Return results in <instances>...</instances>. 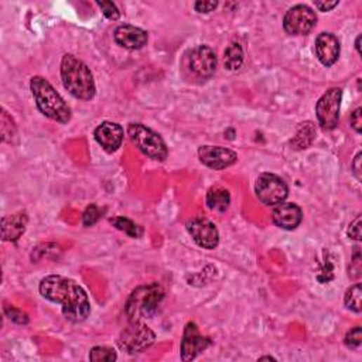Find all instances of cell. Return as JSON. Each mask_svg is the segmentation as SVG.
Returning <instances> with one entry per match:
<instances>
[{"label":"cell","instance_id":"1","mask_svg":"<svg viewBox=\"0 0 362 362\" xmlns=\"http://www.w3.org/2000/svg\"><path fill=\"white\" fill-rule=\"evenodd\" d=\"M39 290L44 299L61 304L64 317L71 323H82L90 314L86 292L69 278L60 275L47 276L40 282Z\"/></svg>","mask_w":362,"mask_h":362},{"label":"cell","instance_id":"2","mask_svg":"<svg viewBox=\"0 0 362 362\" xmlns=\"http://www.w3.org/2000/svg\"><path fill=\"white\" fill-rule=\"evenodd\" d=\"M61 79L68 93L82 101H90L95 97L97 88L90 69L75 55L65 54L61 61Z\"/></svg>","mask_w":362,"mask_h":362},{"label":"cell","instance_id":"3","mask_svg":"<svg viewBox=\"0 0 362 362\" xmlns=\"http://www.w3.org/2000/svg\"><path fill=\"white\" fill-rule=\"evenodd\" d=\"M30 89L39 111L44 116L62 125L71 121V108L47 79L43 76H33Z\"/></svg>","mask_w":362,"mask_h":362},{"label":"cell","instance_id":"4","mask_svg":"<svg viewBox=\"0 0 362 362\" xmlns=\"http://www.w3.org/2000/svg\"><path fill=\"white\" fill-rule=\"evenodd\" d=\"M164 299V290L159 283L140 286L132 292L126 302V316L129 323H138L143 319H152Z\"/></svg>","mask_w":362,"mask_h":362},{"label":"cell","instance_id":"5","mask_svg":"<svg viewBox=\"0 0 362 362\" xmlns=\"http://www.w3.org/2000/svg\"><path fill=\"white\" fill-rule=\"evenodd\" d=\"M128 136L130 142L147 157L163 161L167 159L168 150L159 133L142 123H130L128 126Z\"/></svg>","mask_w":362,"mask_h":362},{"label":"cell","instance_id":"6","mask_svg":"<svg viewBox=\"0 0 362 362\" xmlns=\"http://www.w3.org/2000/svg\"><path fill=\"white\" fill-rule=\"evenodd\" d=\"M255 194L262 204L267 207H275L288 199L289 187L279 175L272 173H262L256 178Z\"/></svg>","mask_w":362,"mask_h":362},{"label":"cell","instance_id":"7","mask_svg":"<svg viewBox=\"0 0 362 362\" xmlns=\"http://www.w3.org/2000/svg\"><path fill=\"white\" fill-rule=\"evenodd\" d=\"M154 340L156 334L147 326L142 324V321H138L130 323V326L121 333L118 347L128 354H136L149 348Z\"/></svg>","mask_w":362,"mask_h":362},{"label":"cell","instance_id":"8","mask_svg":"<svg viewBox=\"0 0 362 362\" xmlns=\"http://www.w3.org/2000/svg\"><path fill=\"white\" fill-rule=\"evenodd\" d=\"M342 100L341 88H331L319 100L316 105V115L323 130H333L338 125L340 107Z\"/></svg>","mask_w":362,"mask_h":362},{"label":"cell","instance_id":"9","mask_svg":"<svg viewBox=\"0 0 362 362\" xmlns=\"http://www.w3.org/2000/svg\"><path fill=\"white\" fill-rule=\"evenodd\" d=\"M317 23V15L306 5H297L288 11L283 19V27L290 36L309 34Z\"/></svg>","mask_w":362,"mask_h":362},{"label":"cell","instance_id":"10","mask_svg":"<svg viewBox=\"0 0 362 362\" xmlns=\"http://www.w3.org/2000/svg\"><path fill=\"white\" fill-rule=\"evenodd\" d=\"M187 65L193 75L208 79L217 69V54L208 46H197L189 53Z\"/></svg>","mask_w":362,"mask_h":362},{"label":"cell","instance_id":"11","mask_svg":"<svg viewBox=\"0 0 362 362\" xmlns=\"http://www.w3.org/2000/svg\"><path fill=\"white\" fill-rule=\"evenodd\" d=\"M210 345H211V340L208 337H204L200 333L196 323L190 321L187 323L183 333V340H181V345H180V356L186 362L193 361L201 352H204Z\"/></svg>","mask_w":362,"mask_h":362},{"label":"cell","instance_id":"12","mask_svg":"<svg viewBox=\"0 0 362 362\" xmlns=\"http://www.w3.org/2000/svg\"><path fill=\"white\" fill-rule=\"evenodd\" d=\"M187 231L196 243L204 249H214L220 243V232L214 222L207 218L197 217L187 222Z\"/></svg>","mask_w":362,"mask_h":362},{"label":"cell","instance_id":"13","mask_svg":"<svg viewBox=\"0 0 362 362\" xmlns=\"http://www.w3.org/2000/svg\"><path fill=\"white\" fill-rule=\"evenodd\" d=\"M199 157L204 166L213 170H224L238 160L234 150L221 146H201L199 149Z\"/></svg>","mask_w":362,"mask_h":362},{"label":"cell","instance_id":"14","mask_svg":"<svg viewBox=\"0 0 362 362\" xmlns=\"http://www.w3.org/2000/svg\"><path fill=\"white\" fill-rule=\"evenodd\" d=\"M303 220L302 208L293 203H281L275 206V210L272 211V221L274 224L285 231L296 229Z\"/></svg>","mask_w":362,"mask_h":362},{"label":"cell","instance_id":"15","mask_svg":"<svg viewBox=\"0 0 362 362\" xmlns=\"http://www.w3.org/2000/svg\"><path fill=\"white\" fill-rule=\"evenodd\" d=\"M95 140L108 153L116 152L123 142V129L115 122H102L94 132Z\"/></svg>","mask_w":362,"mask_h":362},{"label":"cell","instance_id":"16","mask_svg":"<svg viewBox=\"0 0 362 362\" xmlns=\"http://www.w3.org/2000/svg\"><path fill=\"white\" fill-rule=\"evenodd\" d=\"M115 41L126 50H140L147 44L149 36L143 29L123 25L115 30Z\"/></svg>","mask_w":362,"mask_h":362},{"label":"cell","instance_id":"17","mask_svg":"<svg viewBox=\"0 0 362 362\" xmlns=\"http://www.w3.org/2000/svg\"><path fill=\"white\" fill-rule=\"evenodd\" d=\"M316 54L323 65L331 67L333 64H335L340 57L338 39L331 33H320L316 40Z\"/></svg>","mask_w":362,"mask_h":362},{"label":"cell","instance_id":"18","mask_svg":"<svg viewBox=\"0 0 362 362\" xmlns=\"http://www.w3.org/2000/svg\"><path fill=\"white\" fill-rule=\"evenodd\" d=\"M29 217L26 213H16L13 215L4 217L2 220V238L4 241L15 242L26 231Z\"/></svg>","mask_w":362,"mask_h":362},{"label":"cell","instance_id":"19","mask_svg":"<svg viewBox=\"0 0 362 362\" xmlns=\"http://www.w3.org/2000/svg\"><path fill=\"white\" fill-rule=\"evenodd\" d=\"M206 201L210 210L217 213H225L231 204V194L227 189L221 186H214L208 190Z\"/></svg>","mask_w":362,"mask_h":362},{"label":"cell","instance_id":"20","mask_svg":"<svg viewBox=\"0 0 362 362\" xmlns=\"http://www.w3.org/2000/svg\"><path fill=\"white\" fill-rule=\"evenodd\" d=\"M243 64V50L239 43H231L224 53V65L229 71H236Z\"/></svg>","mask_w":362,"mask_h":362},{"label":"cell","instance_id":"21","mask_svg":"<svg viewBox=\"0 0 362 362\" xmlns=\"http://www.w3.org/2000/svg\"><path fill=\"white\" fill-rule=\"evenodd\" d=\"M362 289H361V283H355L354 286H351L344 297V304L348 310L354 311V313H361L362 310Z\"/></svg>","mask_w":362,"mask_h":362},{"label":"cell","instance_id":"22","mask_svg":"<svg viewBox=\"0 0 362 362\" xmlns=\"http://www.w3.org/2000/svg\"><path fill=\"white\" fill-rule=\"evenodd\" d=\"M109 222H111L116 229L125 232V234L129 235L130 238H139V236L143 234L142 227H139L138 224H135V222L130 221L129 218H125V217H115V218H111Z\"/></svg>","mask_w":362,"mask_h":362},{"label":"cell","instance_id":"23","mask_svg":"<svg viewBox=\"0 0 362 362\" xmlns=\"http://www.w3.org/2000/svg\"><path fill=\"white\" fill-rule=\"evenodd\" d=\"M116 358L115 349L109 347H94L89 352V359L93 362H114Z\"/></svg>","mask_w":362,"mask_h":362},{"label":"cell","instance_id":"24","mask_svg":"<svg viewBox=\"0 0 362 362\" xmlns=\"http://www.w3.org/2000/svg\"><path fill=\"white\" fill-rule=\"evenodd\" d=\"M101 218V210L98 208L97 204H90L86 207V210L82 214V224L85 227H93L97 224Z\"/></svg>","mask_w":362,"mask_h":362},{"label":"cell","instance_id":"25","mask_svg":"<svg viewBox=\"0 0 362 362\" xmlns=\"http://www.w3.org/2000/svg\"><path fill=\"white\" fill-rule=\"evenodd\" d=\"M345 345L351 349H359L362 345V328L359 326L351 328L344 340Z\"/></svg>","mask_w":362,"mask_h":362},{"label":"cell","instance_id":"26","mask_svg":"<svg viewBox=\"0 0 362 362\" xmlns=\"http://www.w3.org/2000/svg\"><path fill=\"white\" fill-rule=\"evenodd\" d=\"M97 5L101 8V11L107 19L118 20L121 18V12L114 2H97Z\"/></svg>","mask_w":362,"mask_h":362},{"label":"cell","instance_id":"27","mask_svg":"<svg viewBox=\"0 0 362 362\" xmlns=\"http://www.w3.org/2000/svg\"><path fill=\"white\" fill-rule=\"evenodd\" d=\"M5 314L15 323L18 324H27L29 323V317L25 311L13 307V306H5Z\"/></svg>","mask_w":362,"mask_h":362},{"label":"cell","instance_id":"28","mask_svg":"<svg viewBox=\"0 0 362 362\" xmlns=\"http://www.w3.org/2000/svg\"><path fill=\"white\" fill-rule=\"evenodd\" d=\"M361 253H359V248H355V252H354V257H352V262H351V270H349V276L352 279H358L361 276Z\"/></svg>","mask_w":362,"mask_h":362},{"label":"cell","instance_id":"29","mask_svg":"<svg viewBox=\"0 0 362 362\" xmlns=\"http://www.w3.org/2000/svg\"><path fill=\"white\" fill-rule=\"evenodd\" d=\"M361 225H362V220H361V215H358L351 224H349V228H348V236L354 241H361L362 238V234H361Z\"/></svg>","mask_w":362,"mask_h":362},{"label":"cell","instance_id":"30","mask_svg":"<svg viewBox=\"0 0 362 362\" xmlns=\"http://www.w3.org/2000/svg\"><path fill=\"white\" fill-rule=\"evenodd\" d=\"M351 126L356 133L362 132V109L356 108L352 114H351Z\"/></svg>","mask_w":362,"mask_h":362},{"label":"cell","instance_id":"31","mask_svg":"<svg viewBox=\"0 0 362 362\" xmlns=\"http://www.w3.org/2000/svg\"><path fill=\"white\" fill-rule=\"evenodd\" d=\"M218 2H204V0H200V2H196L194 8L199 13H210L214 9H217Z\"/></svg>","mask_w":362,"mask_h":362},{"label":"cell","instance_id":"32","mask_svg":"<svg viewBox=\"0 0 362 362\" xmlns=\"http://www.w3.org/2000/svg\"><path fill=\"white\" fill-rule=\"evenodd\" d=\"M361 161H362V153H361V152H358V153H356V156H355V159H354V161H352V164H351V167H352V173H354V175L356 177V180H358V181H361V180H362V167H361Z\"/></svg>","mask_w":362,"mask_h":362},{"label":"cell","instance_id":"33","mask_svg":"<svg viewBox=\"0 0 362 362\" xmlns=\"http://www.w3.org/2000/svg\"><path fill=\"white\" fill-rule=\"evenodd\" d=\"M340 2H337V0H334V2H316V8L320 11V12H330L331 9H334L335 6H338Z\"/></svg>","mask_w":362,"mask_h":362},{"label":"cell","instance_id":"34","mask_svg":"<svg viewBox=\"0 0 362 362\" xmlns=\"http://www.w3.org/2000/svg\"><path fill=\"white\" fill-rule=\"evenodd\" d=\"M359 43H361V36H358L356 40H355V48H356L358 54H361V46H359Z\"/></svg>","mask_w":362,"mask_h":362},{"label":"cell","instance_id":"35","mask_svg":"<svg viewBox=\"0 0 362 362\" xmlns=\"http://www.w3.org/2000/svg\"><path fill=\"white\" fill-rule=\"evenodd\" d=\"M264 359H269V361H275V358H274V356H260V358H259V361H264Z\"/></svg>","mask_w":362,"mask_h":362}]
</instances>
